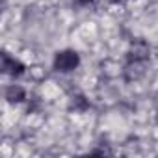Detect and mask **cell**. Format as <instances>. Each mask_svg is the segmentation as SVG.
Returning <instances> with one entry per match:
<instances>
[{"instance_id":"obj_3","label":"cell","mask_w":158,"mask_h":158,"mask_svg":"<svg viewBox=\"0 0 158 158\" xmlns=\"http://www.w3.org/2000/svg\"><path fill=\"white\" fill-rule=\"evenodd\" d=\"M2 73L11 76V78H21L24 73H26V65L17 60L15 56H11L10 52H2Z\"/></svg>"},{"instance_id":"obj_1","label":"cell","mask_w":158,"mask_h":158,"mask_svg":"<svg viewBox=\"0 0 158 158\" xmlns=\"http://www.w3.org/2000/svg\"><path fill=\"white\" fill-rule=\"evenodd\" d=\"M149 58H151V47L143 39H138L130 45V48L127 52V63H125V78L128 82L138 80L145 73Z\"/></svg>"},{"instance_id":"obj_5","label":"cell","mask_w":158,"mask_h":158,"mask_svg":"<svg viewBox=\"0 0 158 158\" xmlns=\"http://www.w3.org/2000/svg\"><path fill=\"white\" fill-rule=\"evenodd\" d=\"M69 108L71 110H74V112H86L88 108H89V102L86 101V97L84 95H74L73 99H71V104H69Z\"/></svg>"},{"instance_id":"obj_7","label":"cell","mask_w":158,"mask_h":158,"mask_svg":"<svg viewBox=\"0 0 158 158\" xmlns=\"http://www.w3.org/2000/svg\"><path fill=\"white\" fill-rule=\"evenodd\" d=\"M114 4H125V2H128V0H112Z\"/></svg>"},{"instance_id":"obj_6","label":"cell","mask_w":158,"mask_h":158,"mask_svg":"<svg viewBox=\"0 0 158 158\" xmlns=\"http://www.w3.org/2000/svg\"><path fill=\"white\" fill-rule=\"evenodd\" d=\"M97 2V0H73V6L76 8H89Z\"/></svg>"},{"instance_id":"obj_2","label":"cell","mask_w":158,"mask_h":158,"mask_svg":"<svg viewBox=\"0 0 158 158\" xmlns=\"http://www.w3.org/2000/svg\"><path fill=\"white\" fill-rule=\"evenodd\" d=\"M78 67H80V54L74 48H61L52 58V69L56 73L67 74V73L76 71Z\"/></svg>"},{"instance_id":"obj_8","label":"cell","mask_w":158,"mask_h":158,"mask_svg":"<svg viewBox=\"0 0 158 158\" xmlns=\"http://www.w3.org/2000/svg\"><path fill=\"white\" fill-rule=\"evenodd\" d=\"M156 121H158V117H156Z\"/></svg>"},{"instance_id":"obj_4","label":"cell","mask_w":158,"mask_h":158,"mask_svg":"<svg viewBox=\"0 0 158 158\" xmlns=\"http://www.w3.org/2000/svg\"><path fill=\"white\" fill-rule=\"evenodd\" d=\"M4 97H6V101H8L10 104H21V102H24V101L28 99V97H26V89H24L23 86H19V84L8 86L6 91H4Z\"/></svg>"}]
</instances>
